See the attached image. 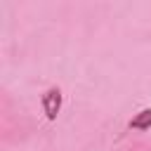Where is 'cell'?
<instances>
[{"instance_id": "cell-1", "label": "cell", "mask_w": 151, "mask_h": 151, "mask_svg": "<svg viewBox=\"0 0 151 151\" xmlns=\"http://www.w3.org/2000/svg\"><path fill=\"white\" fill-rule=\"evenodd\" d=\"M40 101H42L45 116H47L50 120H54L57 113H59V109H61V90H59V87H50V90L42 94Z\"/></svg>"}, {"instance_id": "cell-2", "label": "cell", "mask_w": 151, "mask_h": 151, "mask_svg": "<svg viewBox=\"0 0 151 151\" xmlns=\"http://www.w3.org/2000/svg\"><path fill=\"white\" fill-rule=\"evenodd\" d=\"M132 130H149L151 127V109H142L132 120H130Z\"/></svg>"}]
</instances>
